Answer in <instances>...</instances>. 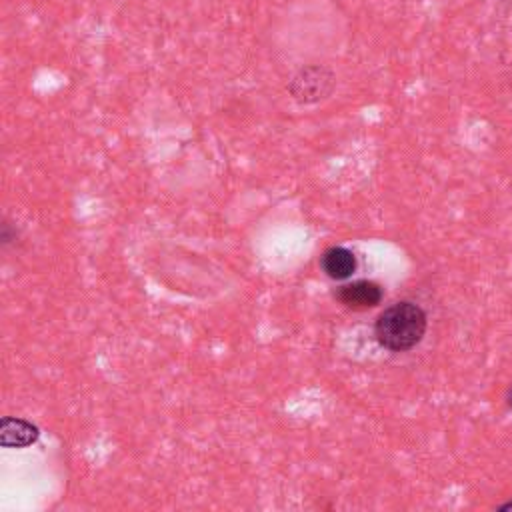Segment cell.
Instances as JSON below:
<instances>
[{
	"label": "cell",
	"mask_w": 512,
	"mask_h": 512,
	"mask_svg": "<svg viewBox=\"0 0 512 512\" xmlns=\"http://www.w3.org/2000/svg\"><path fill=\"white\" fill-rule=\"evenodd\" d=\"M424 310L408 300L388 306L374 324V336L378 344L390 352H406L414 348L426 332Z\"/></svg>",
	"instance_id": "6da1fadb"
},
{
	"label": "cell",
	"mask_w": 512,
	"mask_h": 512,
	"mask_svg": "<svg viewBox=\"0 0 512 512\" xmlns=\"http://www.w3.org/2000/svg\"><path fill=\"white\" fill-rule=\"evenodd\" d=\"M334 88V74L324 66H306L290 80V94L300 104L324 100Z\"/></svg>",
	"instance_id": "7a4b0ae2"
},
{
	"label": "cell",
	"mask_w": 512,
	"mask_h": 512,
	"mask_svg": "<svg viewBox=\"0 0 512 512\" xmlns=\"http://www.w3.org/2000/svg\"><path fill=\"white\" fill-rule=\"evenodd\" d=\"M338 302H342L346 308L352 310H364L380 304L382 300V288L376 282L370 280H356L340 286L336 290Z\"/></svg>",
	"instance_id": "3957f363"
},
{
	"label": "cell",
	"mask_w": 512,
	"mask_h": 512,
	"mask_svg": "<svg viewBox=\"0 0 512 512\" xmlns=\"http://www.w3.org/2000/svg\"><path fill=\"white\" fill-rule=\"evenodd\" d=\"M38 438V428L22 418H4L0 424V442L6 448H22Z\"/></svg>",
	"instance_id": "277c9868"
},
{
	"label": "cell",
	"mask_w": 512,
	"mask_h": 512,
	"mask_svg": "<svg viewBox=\"0 0 512 512\" xmlns=\"http://www.w3.org/2000/svg\"><path fill=\"white\" fill-rule=\"evenodd\" d=\"M322 270L334 280H344L356 270V256L342 246L328 248L322 254Z\"/></svg>",
	"instance_id": "5b68a950"
},
{
	"label": "cell",
	"mask_w": 512,
	"mask_h": 512,
	"mask_svg": "<svg viewBox=\"0 0 512 512\" xmlns=\"http://www.w3.org/2000/svg\"><path fill=\"white\" fill-rule=\"evenodd\" d=\"M500 510H512V500H510V502H506V504H502V506H500Z\"/></svg>",
	"instance_id": "8992f818"
},
{
	"label": "cell",
	"mask_w": 512,
	"mask_h": 512,
	"mask_svg": "<svg viewBox=\"0 0 512 512\" xmlns=\"http://www.w3.org/2000/svg\"><path fill=\"white\" fill-rule=\"evenodd\" d=\"M510 406H512V396H510Z\"/></svg>",
	"instance_id": "52a82bcc"
}]
</instances>
